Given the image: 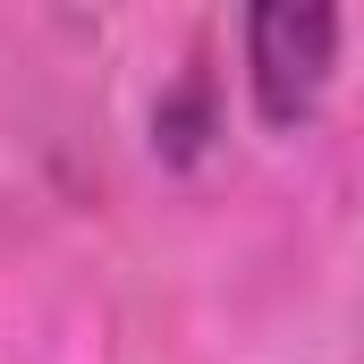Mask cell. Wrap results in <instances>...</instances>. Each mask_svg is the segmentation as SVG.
Wrapping results in <instances>:
<instances>
[{
	"mask_svg": "<svg viewBox=\"0 0 364 364\" xmlns=\"http://www.w3.org/2000/svg\"><path fill=\"white\" fill-rule=\"evenodd\" d=\"M331 68H339V9L272 0L246 17V85L263 127H305L331 93Z\"/></svg>",
	"mask_w": 364,
	"mask_h": 364,
	"instance_id": "1",
	"label": "cell"
}]
</instances>
